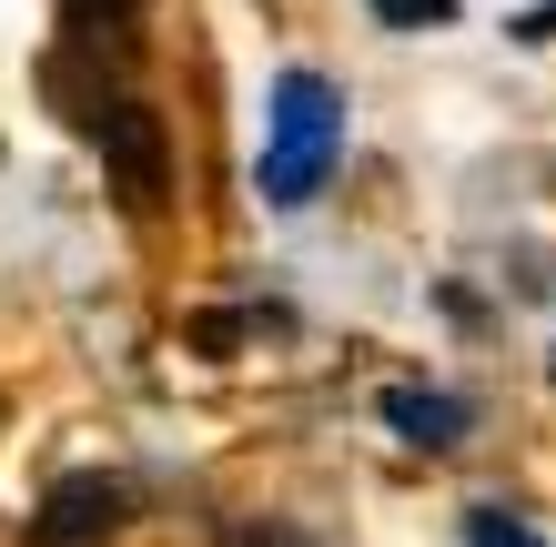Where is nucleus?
<instances>
[{
    "label": "nucleus",
    "mask_w": 556,
    "mask_h": 547,
    "mask_svg": "<svg viewBox=\"0 0 556 547\" xmlns=\"http://www.w3.org/2000/svg\"><path fill=\"white\" fill-rule=\"evenodd\" d=\"M466 547H546V537H536V518H516V507H476Z\"/></svg>",
    "instance_id": "5"
},
{
    "label": "nucleus",
    "mask_w": 556,
    "mask_h": 547,
    "mask_svg": "<svg viewBox=\"0 0 556 547\" xmlns=\"http://www.w3.org/2000/svg\"><path fill=\"white\" fill-rule=\"evenodd\" d=\"M122 507H132V487H122V476H61V487L41 497L30 547H102V537L122 527Z\"/></svg>",
    "instance_id": "3"
},
{
    "label": "nucleus",
    "mask_w": 556,
    "mask_h": 547,
    "mask_svg": "<svg viewBox=\"0 0 556 547\" xmlns=\"http://www.w3.org/2000/svg\"><path fill=\"white\" fill-rule=\"evenodd\" d=\"M132 11H142V0H61L72 30H132Z\"/></svg>",
    "instance_id": "7"
},
{
    "label": "nucleus",
    "mask_w": 556,
    "mask_h": 547,
    "mask_svg": "<svg viewBox=\"0 0 556 547\" xmlns=\"http://www.w3.org/2000/svg\"><path fill=\"white\" fill-rule=\"evenodd\" d=\"M344 163V91L324 72H283L264 112V203H314L324 173Z\"/></svg>",
    "instance_id": "1"
},
{
    "label": "nucleus",
    "mask_w": 556,
    "mask_h": 547,
    "mask_svg": "<svg viewBox=\"0 0 556 547\" xmlns=\"http://www.w3.org/2000/svg\"><path fill=\"white\" fill-rule=\"evenodd\" d=\"M365 11L384 30H435V21H455V0H365Z\"/></svg>",
    "instance_id": "6"
},
{
    "label": "nucleus",
    "mask_w": 556,
    "mask_h": 547,
    "mask_svg": "<svg viewBox=\"0 0 556 547\" xmlns=\"http://www.w3.org/2000/svg\"><path fill=\"white\" fill-rule=\"evenodd\" d=\"M546 375H556V365H546Z\"/></svg>",
    "instance_id": "8"
},
{
    "label": "nucleus",
    "mask_w": 556,
    "mask_h": 547,
    "mask_svg": "<svg viewBox=\"0 0 556 547\" xmlns=\"http://www.w3.org/2000/svg\"><path fill=\"white\" fill-rule=\"evenodd\" d=\"M91 142H102L122 203H132V213H162V192H173V133H162V112L142 102V91H122V102L91 122Z\"/></svg>",
    "instance_id": "2"
},
{
    "label": "nucleus",
    "mask_w": 556,
    "mask_h": 547,
    "mask_svg": "<svg viewBox=\"0 0 556 547\" xmlns=\"http://www.w3.org/2000/svg\"><path fill=\"white\" fill-rule=\"evenodd\" d=\"M384 426H395L405 446H455L476 426V406L445 396V385H395V396H384Z\"/></svg>",
    "instance_id": "4"
}]
</instances>
